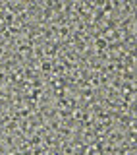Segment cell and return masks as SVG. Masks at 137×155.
Listing matches in <instances>:
<instances>
[{"label":"cell","instance_id":"1","mask_svg":"<svg viewBox=\"0 0 137 155\" xmlns=\"http://www.w3.org/2000/svg\"><path fill=\"white\" fill-rule=\"evenodd\" d=\"M135 93H137V91H135Z\"/></svg>","mask_w":137,"mask_h":155}]
</instances>
